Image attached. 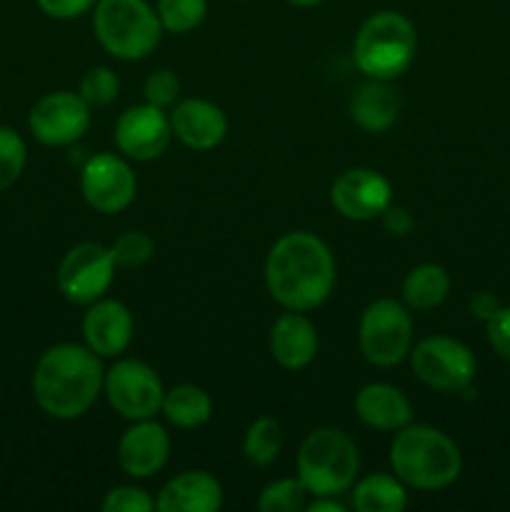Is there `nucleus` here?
Masks as SVG:
<instances>
[{
	"instance_id": "obj_1",
	"label": "nucleus",
	"mask_w": 510,
	"mask_h": 512,
	"mask_svg": "<svg viewBox=\"0 0 510 512\" xmlns=\"http://www.w3.org/2000/svg\"><path fill=\"white\" fill-rule=\"evenodd\" d=\"M265 288L285 310L320 308L335 288V258L325 240L308 230L275 240L265 258Z\"/></svg>"
},
{
	"instance_id": "obj_2",
	"label": "nucleus",
	"mask_w": 510,
	"mask_h": 512,
	"mask_svg": "<svg viewBox=\"0 0 510 512\" xmlns=\"http://www.w3.org/2000/svg\"><path fill=\"white\" fill-rule=\"evenodd\" d=\"M105 370L88 345H50L33 370V398L48 418L78 420L103 393Z\"/></svg>"
},
{
	"instance_id": "obj_3",
	"label": "nucleus",
	"mask_w": 510,
	"mask_h": 512,
	"mask_svg": "<svg viewBox=\"0 0 510 512\" xmlns=\"http://www.w3.org/2000/svg\"><path fill=\"white\" fill-rule=\"evenodd\" d=\"M390 468L408 488L443 490L460 478L463 455L453 438L425 423H408L390 443Z\"/></svg>"
},
{
	"instance_id": "obj_4",
	"label": "nucleus",
	"mask_w": 510,
	"mask_h": 512,
	"mask_svg": "<svg viewBox=\"0 0 510 512\" xmlns=\"http://www.w3.org/2000/svg\"><path fill=\"white\" fill-rule=\"evenodd\" d=\"M418 50V33L408 15L380 10L363 20L353 40V60L370 80H395L410 68Z\"/></svg>"
},
{
	"instance_id": "obj_5",
	"label": "nucleus",
	"mask_w": 510,
	"mask_h": 512,
	"mask_svg": "<svg viewBox=\"0 0 510 512\" xmlns=\"http://www.w3.org/2000/svg\"><path fill=\"white\" fill-rule=\"evenodd\" d=\"M360 453L355 440L340 428H315L298 450V478L315 495H343L358 480Z\"/></svg>"
},
{
	"instance_id": "obj_6",
	"label": "nucleus",
	"mask_w": 510,
	"mask_h": 512,
	"mask_svg": "<svg viewBox=\"0 0 510 512\" xmlns=\"http://www.w3.org/2000/svg\"><path fill=\"white\" fill-rule=\"evenodd\" d=\"M93 30L105 53L118 60H143L163 38L158 13L145 0H98Z\"/></svg>"
},
{
	"instance_id": "obj_7",
	"label": "nucleus",
	"mask_w": 510,
	"mask_h": 512,
	"mask_svg": "<svg viewBox=\"0 0 510 512\" xmlns=\"http://www.w3.org/2000/svg\"><path fill=\"white\" fill-rule=\"evenodd\" d=\"M358 348L375 368H393L413 350V318L405 303L378 298L363 310L358 325Z\"/></svg>"
},
{
	"instance_id": "obj_8",
	"label": "nucleus",
	"mask_w": 510,
	"mask_h": 512,
	"mask_svg": "<svg viewBox=\"0 0 510 512\" xmlns=\"http://www.w3.org/2000/svg\"><path fill=\"white\" fill-rule=\"evenodd\" d=\"M410 368L415 378L438 393H468L473 390L478 363L468 345L448 335H430L410 350Z\"/></svg>"
},
{
	"instance_id": "obj_9",
	"label": "nucleus",
	"mask_w": 510,
	"mask_h": 512,
	"mask_svg": "<svg viewBox=\"0 0 510 512\" xmlns=\"http://www.w3.org/2000/svg\"><path fill=\"white\" fill-rule=\"evenodd\" d=\"M103 395L108 398L110 408L125 420H148L155 418L163 408V380L148 363L135 358L115 360L105 370Z\"/></svg>"
},
{
	"instance_id": "obj_10",
	"label": "nucleus",
	"mask_w": 510,
	"mask_h": 512,
	"mask_svg": "<svg viewBox=\"0 0 510 512\" xmlns=\"http://www.w3.org/2000/svg\"><path fill=\"white\" fill-rule=\"evenodd\" d=\"M115 268L118 265H115L110 248L95 243V240H83L60 258L58 270H55V285L65 300L88 308L95 300L105 298L113 285Z\"/></svg>"
},
{
	"instance_id": "obj_11",
	"label": "nucleus",
	"mask_w": 510,
	"mask_h": 512,
	"mask_svg": "<svg viewBox=\"0 0 510 512\" xmlns=\"http://www.w3.org/2000/svg\"><path fill=\"white\" fill-rule=\"evenodd\" d=\"M80 193L95 213H123L138 195V178L125 158L98 153L80 170Z\"/></svg>"
},
{
	"instance_id": "obj_12",
	"label": "nucleus",
	"mask_w": 510,
	"mask_h": 512,
	"mask_svg": "<svg viewBox=\"0 0 510 512\" xmlns=\"http://www.w3.org/2000/svg\"><path fill=\"white\" fill-rule=\"evenodd\" d=\"M90 105L70 90H55L43 95L30 108L28 128L38 143L50 148L73 145L88 133L90 128Z\"/></svg>"
},
{
	"instance_id": "obj_13",
	"label": "nucleus",
	"mask_w": 510,
	"mask_h": 512,
	"mask_svg": "<svg viewBox=\"0 0 510 512\" xmlns=\"http://www.w3.org/2000/svg\"><path fill=\"white\" fill-rule=\"evenodd\" d=\"M173 140V128L165 108L140 103L120 113L115 123V145L123 158L135 163H150L168 150Z\"/></svg>"
},
{
	"instance_id": "obj_14",
	"label": "nucleus",
	"mask_w": 510,
	"mask_h": 512,
	"mask_svg": "<svg viewBox=\"0 0 510 512\" xmlns=\"http://www.w3.org/2000/svg\"><path fill=\"white\" fill-rule=\"evenodd\" d=\"M330 203L345 220L368 223L380 218L393 203V188L383 173L373 168H348L335 178Z\"/></svg>"
},
{
	"instance_id": "obj_15",
	"label": "nucleus",
	"mask_w": 510,
	"mask_h": 512,
	"mask_svg": "<svg viewBox=\"0 0 510 512\" xmlns=\"http://www.w3.org/2000/svg\"><path fill=\"white\" fill-rule=\"evenodd\" d=\"M118 465L128 478L148 480L165 468L170 458L168 430L153 418L133 420L118 440Z\"/></svg>"
},
{
	"instance_id": "obj_16",
	"label": "nucleus",
	"mask_w": 510,
	"mask_h": 512,
	"mask_svg": "<svg viewBox=\"0 0 510 512\" xmlns=\"http://www.w3.org/2000/svg\"><path fill=\"white\" fill-rule=\"evenodd\" d=\"M135 320L128 305L113 298H100L88 305L83 315L85 345L100 358H118L130 348Z\"/></svg>"
},
{
	"instance_id": "obj_17",
	"label": "nucleus",
	"mask_w": 510,
	"mask_h": 512,
	"mask_svg": "<svg viewBox=\"0 0 510 512\" xmlns=\"http://www.w3.org/2000/svg\"><path fill=\"white\" fill-rule=\"evenodd\" d=\"M173 138H178L190 150H213L228 135V118L223 108L203 98H185L170 108L168 113Z\"/></svg>"
},
{
	"instance_id": "obj_18",
	"label": "nucleus",
	"mask_w": 510,
	"mask_h": 512,
	"mask_svg": "<svg viewBox=\"0 0 510 512\" xmlns=\"http://www.w3.org/2000/svg\"><path fill=\"white\" fill-rule=\"evenodd\" d=\"M270 355L283 370H305L318 355V330L298 310H285L270 328Z\"/></svg>"
},
{
	"instance_id": "obj_19",
	"label": "nucleus",
	"mask_w": 510,
	"mask_h": 512,
	"mask_svg": "<svg viewBox=\"0 0 510 512\" xmlns=\"http://www.w3.org/2000/svg\"><path fill=\"white\" fill-rule=\"evenodd\" d=\"M223 508V485L205 470H185L175 475L155 498L160 512H218Z\"/></svg>"
},
{
	"instance_id": "obj_20",
	"label": "nucleus",
	"mask_w": 510,
	"mask_h": 512,
	"mask_svg": "<svg viewBox=\"0 0 510 512\" xmlns=\"http://www.w3.org/2000/svg\"><path fill=\"white\" fill-rule=\"evenodd\" d=\"M358 420L380 433H398L413 423V405L408 395L390 383H368L358 390L353 400Z\"/></svg>"
},
{
	"instance_id": "obj_21",
	"label": "nucleus",
	"mask_w": 510,
	"mask_h": 512,
	"mask_svg": "<svg viewBox=\"0 0 510 512\" xmlns=\"http://www.w3.org/2000/svg\"><path fill=\"white\" fill-rule=\"evenodd\" d=\"M350 118L365 133H385L398 123L400 95L390 80H368L350 98Z\"/></svg>"
},
{
	"instance_id": "obj_22",
	"label": "nucleus",
	"mask_w": 510,
	"mask_h": 512,
	"mask_svg": "<svg viewBox=\"0 0 510 512\" xmlns=\"http://www.w3.org/2000/svg\"><path fill=\"white\" fill-rule=\"evenodd\" d=\"M353 508L358 512H403L408 508V485L390 473H373L353 483Z\"/></svg>"
},
{
	"instance_id": "obj_23",
	"label": "nucleus",
	"mask_w": 510,
	"mask_h": 512,
	"mask_svg": "<svg viewBox=\"0 0 510 512\" xmlns=\"http://www.w3.org/2000/svg\"><path fill=\"white\" fill-rule=\"evenodd\" d=\"M160 413L175 428L195 430L203 428L213 418V400H210V395L200 385L180 383L175 388L165 390Z\"/></svg>"
},
{
	"instance_id": "obj_24",
	"label": "nucleus",
	"mask_w": 510,
	"mask_h": 512,
	"mask_svg": "<svg viewBox=\"0 0 510 512\" xmlns=\"http://www.w3.org/2000/svg\"><path fill=\"white\" fill-rule=\"evenodd\" d=\"M450 295V275L443 265L423 263L415 265L403 280V303L410 310L428 313L445 303Z\"/></svg>"
},
{
	"instance_id": "obj_25",
	"label": "nucleus",
	"mask_w": 510,
	"mask_h": 512,
	"mask_svg": "<svg viewBox=\"0 0 510 512\" xmlns=\"http://www.w3.org/2000/svg\"><path fill=\"white\" fill-rule=\"evenodd\" d=\"M283 450V428L275 418H255L250 428L245 430L243 438V455L255 468H268L280 458Z\"/></svg>"
},
{
	"instance_id": "obj_26",
	"label": "nucleus",
	"mask_w": 510,
	"mask_h": 512,
	"mask_svg": "<svg viewBox=\"0 0 510 512\" xmlns=\"http://www.w3.org/2000/svg\"><path fill=\"white\" fill-rule=\"evenodd\" d=\"M155 13H158L165 33L185 35L205 20L208 0H158Z\"/></svg>"
},
{
	"instance_id": "obj_27",
	"label": "nucleus",
	"mask_w": 510,
	"mask_h": 512,
	"mask_svg": "<svg viewBox=\"0 0 510 512\" xmlns=\"http://www.w3.org/2000/svg\"><path fill=\"white\" fill-rule=\"evenodd\" d=\"M308 488L303 485V480L295 475V478H280L273 480L270 485H265L263 493L258 498V510L260 512H300L308 505Z\"/></svg>"
},
{
	"instance_id": "obj_28",
	"label": "nucleus",
	"mask_w": 510,
	"mask_h": 512,
	"mask_svg": "<svg viewBox=\"0 0 510 512\" xmlns=\"http://www.w3.org/2000/svg\"><path fill=\"white\" fill-rule=\"evenodd\" d=\"M120 93V80L113 68L108 65H95V68L85 70L80 78L78 95L90 105V108H105L113 103Z\"/></svg>"
},
{
	"instance_id": "obj_29",
	"label": "nucleus",
	"mask_w": 510,
	"mask_h": 512,
	"mask_svg": "<svg viewBox=\"0 0 510 512\" xmlns=\"http://www.w3.org/2000/svg\"><path fill=\"white\" fill-rule=\"evenodd\" d=\"M28 163L25 140L13 128H0V193L13 188Z\"/></svg>"
},
{
	"instance_id": "obj_30",
	"label": "nucleus",
	"mask_w": 510,
	"mask_h": 512,
	"mask_svg": "<svg viewBox=\"0 0 510 512\" xmlns=\"http://www.w3.org/2000/svg\"><path fill=\"white\" fill-rule=\"evenodd\" d=\"M110 253H113L118 268L138 270L153 258L155 240L148 233H143V230H128L120 238H115V243L110 245Z\"/></svg>"
},
{
	"instance_id": "obj_31",
	"label": "nucleus",
	"mask_w": 510,
	"mask_h": 512,
	"mask_svg": "<svg viewBox=\"0 0 510 512\" xmlns=\"http://www.w3.org/2000/svg\"><path fill=\"white\" fill-rule=\"evenodd\" d=\"M100 508L103 512H150L155 510V498L138 485H118L105 493Z\"/></svg>"
},
{
	"instance_id": "obj_32",
	"label": "nucleus",
	"mask_w": 510,
	"mask_h": 512,
	"mask_svg": "<svg viewBox=\"0 0 510 512\" xmlns=\"http://www.w3.org/2000/svg\"><path fill=\"white\" fill-rule=\"evenodd\" d=\"M145 103L158 108H173L180 98V80L170 68H160L150 73L143 83Z\"/></svg>"
},
{
	"instance_id": "obj_33",
	"label": "nucleus",
	"mask_w": 510,
	"mask_h": 512,
	"mask_svg": "<svg viewBox=\"0 0 510 512\" xmlns=\"http://www.w3.org/2000/svg\"><path fill=\"white\" fill-rule=\"evenodd\" d=\"M488 343L495 353L510 363V308H500L493 318L485 323Z\"/></svg>"
},
{
	"instance_id": "obj_34",
	"label": "nucleus",
	"mask_w": 510,
	"mask_h": 512,
	"mask_svg": "<svg viewBox=\"0 0 510 512\" xmlns=\"http://www.w3.org/2000/svg\"><path fill=\"white\" fill-rule=\"evenodd\" d=\"M38 8L53 20H73L90 13L98 0H35Z\"/></svg>"
},
{
	"instance_id": "obj_35",
	"label": "nucleus",
	"mask_w": 510,
	"mask_h": 512,
	"mask_svg": "<svg viewBox=\"0 0 510 512\" xmlns=\"http://www.w3.org/2000/svg\"><path fill=\"white\" fill-rule=\"evenodd\" d=\"M380 218H383L385 230H388L390 235H395V238H403V235H408L410 230H413V215H410L403 205L390 203Z\"/></svg>"
},
{
	"instance_id": "obj_36",
	"label": "nucleus",
	"mask_w": 510,
	"mask_h": 512,
	"mask_svg": "<svg viewBox=\"0 0 510 512\" xmlns=\"http://www.w3.org/2000/svg\"><path fill=\"white\" fill-rule=\"evenodd\" d=\"M498 310L500 303L495 300V295L488 293V290H480V293H475L473 298H470V313H473V318L483 320V323H488Z\"/></svg>"
},
{
	"instance_id": "obj_37",
	"label": "nucleus",
	"mask_w": 510,
	"mask_h": 512,
	"mask_svg": "<svg viewBox=\"0 0 510 512\" xmlns=\"http://www.w3.org/2000/svg\"><path fill=\"white\" fill-rule=\"evenodd\" d=\"M343 503L338 500V495H315L313 500H308L305 512H345Z\"/></svg>"
},
{
	"instance_id": "obj_38",
	"label": "nucleus",
	"mask_w": 510,
	"mask_h": 512,
	"mask_svg": "<svg viewBox=\"0 0 510 512\" xmlns=\"http://www.w3.org/2000/svg\"><path fill=\"white\" fill-rule=\"evenodd\" d=\"M285 3L295 5V8H315V5H320L323 0H285Z\"/></svg>"
},
{
	"instance_id": "obj_39",
	"label": "nucleus",
	"mask_w": 510,
	"mask_h": 512,
	"mask_svg": "<svg viewBox=\"0 0 510 512\" xmlns=\"http://www.w3.org/2000/svg\"><path fill=\"white\" fill-rule=\"evenodd\" d=\"M0 108H3V103H0Z\"/></svg>"
}]
</instances>
